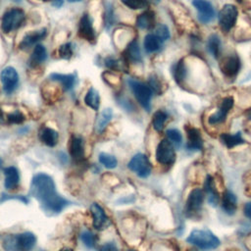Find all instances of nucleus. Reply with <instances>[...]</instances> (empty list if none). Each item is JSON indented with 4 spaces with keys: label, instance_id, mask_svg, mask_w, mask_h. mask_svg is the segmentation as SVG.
<instances>
[{
    "label": "nucleus",
    "instance_id": "obj_1",
    "mask_svg": "<svg viewBox=\"0 0 251 251\" xmlns=\"http://www.w3.org/2000/svg\"><path fill=\"white\" fill-rule=\"evenodd\" d=\"M29 194L40 203L41 208L45 212L50 214L60 213L69 203L57 193L53 178L44 173L33 176Z\"/></svg>",
    "mask_w": 251,
    "mask_h": 251
},
{
    "label": "nucleus",
    "instance_id": "obj_2",
    "mask_svg": "<svg viewBox=\"0 0 251 251\" xmlns=\"http://www.w3.org/2000/svg\"><path fill=\"white\" fill-rule=\"evenodd\" d=\"M36 237L31 232H23L5 237L3 246L7 251H30L35 245Z\"/></svg>",
    "mask_w": 251,
    "mask_h": 251
},
{
    "label": "nucleus",
    "instance_id": "obj_3",
    "mask_svg": "<svg viewBox=\"0 0 251 251\" xmlns=\"http://www.w3.org/2000/svg\"><path fill=\"white\" fill-rule=\"evenodd\" d=\"M186 241L200 249L211 250L220 245L219 238L208 229H194L190 232Z\"/></svg>",
    "mask_w": 251,
    "mask_h": 251
},
{
    "label": "nucleus",
    "instance_id": "obj_4",
    "mask_svg": "<svg viewBox=\"0 0 251 251\" xmlns=\"http://www.w3.org/2000/svg\"><path fill=\"white\" fill-rule=\"evenodd\" d=\"M135 98L137 99L138 103L146 110L150 111L151 109V98L153 91L149 87V85H146L143 82H140L138 80L129 78L127 80Z\"/></svg>",
    "mask_w": 251,
    "mask_h": 251
},
{
    "label": "nucleus",
    "instance_id": "obj_5",
    "mask_svg": "<svg viewBox=\"0 0 251 251\" xmlns=\"http://www.w3.org/2000/svg\"><path fill=\"white\" fill-rule=\"evenodd\" d=\"M25 21V13L21 9H11L2 18L1 28L4 32H10L21 26Z\"/></svg>",
    "mask_w": 251,
    "mask_h": 251
},
{
    "label": "nucleus",
    "instance_id": "obj_6",
    "mask_svg": "<svg viewBox=\"0 0 251 251\" xmlns=\"http://www.w3.org/2000/svg\"><path fill=\"white\" fill-rule=\"evenodd\" d=\"M204 200L203 190L194 188L188 195L185 205V214L188 218H196L201 211L202 203Z\"/></svg>",
    "mask_w": 251,
    "mask_h": 251
},
{
    "label": "nucleus",
    "instance_id": "obj_7",
    "mask_svg": "<svg viewBox=\"0 0 251 251\" xmlns=\"http://www.w3.org/2000/svg\"><path fill=\"white\" fill-rule=\"evenodd\" d=\"M237 9L231 4L225 5L219 13V25L224 31H229L237 19Z\"/></svg>",
    "mask_w": 251,
    "mask_h": 251
},
{
    "label": "nucleus",
    "instance_id": "obj_8",
    "mask_svg": "<svg viewBox=\"0 0 251 251\" xmlns=\"http://www.w3.org/2000/svg\"><path fill=\"white\" fill-rule=\"evenodd\" d=\"M127 167L140 177H147L151 173V164L148 158L141 153L134 155L128 162Z\"/></svg>",
    "mask_w": 251,
    "mask_h": 251
},
{
    "label": "nucleus",
    "instance_id": "obj_9",
    "mask_svg": "<svg viewBox=\"0 0 251 251\" xmlns=\"http://www.w3.org/2000/svg\"><path fill=\"white\" fill-rule=\"evenodd\" d=\"M175 159L176 153L174 145L168 139H163L157 146L156 160L163 165H172Z\"/></svg>",
    "mask_w": 251,
    "mask_h": 251
},
{
    "label": "nucleus",
    "instance_id": "obj_10",
    "mask_svg": "<svg viewBox=\"0 0 251 251\" xmlns=\"http://www.w3.org/2000/svg\"><path fill=\"white\" fill-rule=\"evenodd\" d=\"M220 70L226 77H235L239 73L241 64L238 56L236 54H231L224 57L219 64Z\"/></svg>",
    "mask_w": 251,
    "mask_h": 251
},
{
    "label": "nucleus",
    "instance_id": "obj_11",
    "mask_svg": "<svg viewBox=\"0 0 251 251\" xmlns=\"http://www.w3.org/2000/svg\"><path fill=\"white\" fill-rule=\"evenodd\" d=\"M3 89L7 94L12 93L18 86L19 75L17 71L13 67H6L0 74Z\"/></svg>",
    "mask_w": 251,
    "mask_h": 251
},
{
    "label": "nucleus",
    "instance_id": "obj_12",
    "mask_svg": "<svg viewBox=\"0 0 251 251\" xmlns=\"http://www.w3.org/2000/svg\"><path fill=\"white\" fill-rule=\"evenodd\" d=\"M192 5L198 11V20L207 24L211 22L215 17V10L213 5L207 0H193Z\"/></svg>",
    "mask_w": 251,
    "mask_h": 251
},
{
    "label": "nucleus",
    "instance_id": "obj_13",
    "mask_svg": "<svg viewBox=\"0 0 251 251\" xmlns=\"http://www.w3.org/2000/svg\"><path fill=\"white\" fill-rule=\"evenodd\" d=\"M232 106H233L232 97H226L225 99H223L220 107L218 108V111L209 117L208 123L210 125H217V124L223 123L226 120V117L229 112V110L232 108Z\"/></svg>",
    "mask_w": 251,
    "mask_h": 251
},
{
    "label": "nucleus",
    "instance_id": "obj_14",
    "mask_svg": "<svg viewBox=\"0 0 251 251\" xmlns=\"http://www.w3.org/2000/svg\"><path fill=\"white\" fill-rule=\"evenodd\" d=\"M186 135H187L186 148L188 150H192V151L202 150L203 139L201 136V132L198 128H195L192 126L186 127Z\"/></svg>",
    "mask_w": 251,
    "mask_h": 251
},
{
    "label": "nucleus",
    "instance_id": "obj_15",
    "mask_svg": "<svg viewBox=\"0 0 251 251\" xmlns=\"http://www.w3.org/2000/svg\"><path fill=\"white\" fill-rule=\"evenodd\" d=\"M90 211L93 216V226L97 229H104L110 225V220L100 205L93 203L90 206Z\"/></svg>",
    "mask_w": 251,
    "mask_h": 251
},
{
    "label": "nucleus",
    "instance_id": "obj_16",
    "mask_svg": "<svg viewBox=\"0 0 251 251\" xmlns=\"http://www.w3.org/2000/svg\"><path fill=\"white\" fill-rule=\"evenodd\" d=\"M78 35L87 41L95 40V31H94V28L92 25L91 19L89 18V16L87 14H84L79 21Z\"/></svg>",
    "mask_w": 251,
    "mask_h": 251
},
{
    "label": "nucleus",
    "instance_id": "obj_17",
    "mask_svg": "<svg viewBox=\"0 0 251 251\" xmlns=\"http://www.w3.org/2000/svg\"><path fill=\"white\" fill-rule=\"evenodd\" d=\"M47 31L46 28H41L40 30H36V31H32L30 33H27L22 40V42L20 43V48L22 49H27L30 46H32L34 43L38 42L39 40L43 39L46 35Z\"/></svg>",
    "mask_w": 251,
    "mask_h": 251
},
{
    "label": "nucleus",
    "instance_id": "obj_18",
    "mask_svg": "<svg viewBox=\"0 0 251 251\" xmlns=\"http://www.w3.org/2000/svg\"><path fill=\"white\" fill-rule=\"evenodd\" d=\"M222 206L225 212L228 215H232L236 211L237 199H236V196L230 190H226L224 192L223 199H222Z\"/></svg>",
    "mask_w": 251,
    "mask_h": 251
},
{
    "label": "nucleus",
    "instance_id": "obj_19",
    "mask_svg": "<svg viewBox=\"0 0 251 251\" xmlns=\"http://www.w3.org/2000/svg\"><path fill=\"white\" fill-rule=\"evenodd\" d=\"M5 175V187L9 190L14 189L20 180V175L15 167H7L4 169Z\"/></svg>",
    "mask_w": 251,
    "mask_h": 251
},
{
    "label": "nucleus",
    "instance_id": "obj_20",
    "mask_svg": "<svg viewBox=\"0 0 251 251\" xmlns=\"http://www.w3.org/2000/svg\"><path fill=\"white\" fill-rule=\"evenodd\" d=\"M204 188H205V191L207 193L208 201H209L210 205L216 206L219 202V193H218V190L216 188L214 178L212 176H207V178L205 180Z\"/></svg>",
    "mask_w": 251,
    "mask_h": 251
},
{
    "label": "nucleus",
    "instance_id": "obj_21",
    "mask_svg": "<svg viewBox=\"0 0 251 251\" xmlns=\"http://www.w3.org/2000/svg\"><path fill=\"white\" fill-rule=\"evenodd\" d=\"M47 58V52L43 45H36L28 59V65L29 67H36L40 64H42Z\"/></svg>",
    "mask_w": 251,
    "mask_h": 251
},
{
    "label": "nucleus",
    "instance_id": "obj_22",
    "mask_svg": "<svg viewBox=\"0 0 251 251\" xmlns=\"http://www.w3.org/2000/svg\"><path fill=\"white\" fill-rule=\"evenodd\" d=\"M49 78L53 81L60 82L65 90H71L74 87L75 80L74 75H63V74H57V73L51 74L49 75Z\"/></svg>",
    "mask_w": 251,
    "mask_h": 251
},
{
    "label": "nucleus",
    "instance_id": "obj_23",
    "mask_svg": "<svg viewBox=\"0 0 251 251\" xmlns=\"http://www.w3.org/2000/svg\"><path fill=\"white\" fill-rule=\"evenodd\" d=\"M40 140L48 146H55L58 142V132L50 127H42L39 131Z\"/></svg>",
    "mask_w": 251,
    "mask_h": 251
},
{
    "label": "nucleus",
    "instance_id": "obj_24",
    "mask_svg": "<svg viewBox=\"0 0 251 251\" xmlns=\"http://www.w3.org/2000/svg\"><path fill=\"white\" fill-rule=\"evenodd\" d=\"M70 151L71 155L73 158L76 161H80L83 159L84 156V151H83V141L80 137L77 136H73L71 140V145H70Z\"/></svg>",
    "mask_w": 251,
    "mask_h": 251
},
{
    "label": "nucleus",
    "instance_id": "obj_25",
    "mask_svg": "<svg viewBox=\"0 0 251 251\" xmlns=\"http://www.w3.org/2000/svg\"><path fill=\"white\" fill-rule=\"evenodd\" d=\"M155 24V15L152 11H146L136 19V25L142 29H150Z\"/></svg>",
    "mask_w": 251,
    "mask_h": 251
},
{
    "label": "nucleus",
    "instance_id": "obj_26",
    "mask_svg": "<svg viewBox=\"0 0 251 251\" xmlns=\"http://www.w3.org/2000/svg\"><path fill=\"white\" fill-rule=\"evenodd\" d=\"M222 142L227 147V148H233L234 146H237L239 144H242L245 142V140L242 138L240 132L236 133H223L220 136Z\"/></svg>",
    "mask_w": 251,
    "mask_h": 251
},
{
    "label": "nucleus",
    "instance_id": "obj_27",
    "mask_svg": "<svg viewBox=\"0 0 251 251\" xmlns=\"http://www.w3.org/2000/svg\"><path fill=\"white\" fill-rule=\"evenodd\" d=\"M113 116V112L110 108L104 109L100 115L97 117L96 122H95V130L100 133L104 130V128L107 126V125L109 124V122L111 121Z\"/></svg>",
    "mask_w": 251,
    "mask_h": 251
},
{
    "label": "nucleus",
    "instance_id": "obj_28",
    "mask_svg": "<svg viewBox=\"0 0 251 251\" xmlns=\"http://www.w3.org/2000/svg\"><path fill=\"white\" fill-rule=\"evenodd\" d=\"M125 54H126V57L129 61H131V62L138 63V62H141V60H142L140 48H139L138 43H137L136 40H132V41L128 44V46H127L126 52H125Z\"/></svg>",
    "mask_w": 251,
    "mask_h": 251
},
{
    "label": "nucleus",
    "instance_id": "obj_29",
    "mask_svg": "<svg viewBox=\"0 0 251 251\" xmlns=\"http://www.w3.org/2000/svg\"><path fill=\"white\" fill-rule=\"evenodd\" d=\"M84 102L88 107L92 108L93 110H98L100 106L99 92L94 87H90L84 97Z\"/></svg>",
    "mask_w": 251,
    "mask_h": 251
},
{
    "label": "nucleus",
    "instance_id": "obj_30",
    "mask_svg": "<svg viewBox=\"0 0 251 251\" xmlns=\"http://www.w3.org/2000/svg\"><path fill=\"white\" fill-rule=\"evenodd\" d=\"M161 44L162 41L155 34L149 33L144 38V48L148 53H153L160 50Z\"/></svg>",
    "mask_w": 251,
    "mask_h": 251
},
{
    "label": "nucleus",
    "instance_id": "obj_31",
    "mask_svg": "<svg viewBox=\"0 0 251 251\" xmlns=\"http://www.w3.org/2000/svg\"><path fill=\"white\" fill-rule=\"evenodd\" d=\"M172 74L173 76L175 78V80L180 84L182 83V81L184 80L185 76H186V68L184 65L183 60H179L177 63H176L173 68H172Z\"/></svg>",
    "mask_w": 251,
    "mask_h": 251
},
{
    "label": "nucleus",
    "instance_id": "obj_32",
    "mask_svg": "<svg viewBox=\"0 0 251 251\" xmlns=\"http://www.w3.org/2000/svg\"><path fill=\"white\" fill-rule=\"evenodd\" d=\"M208 49L209 52L216 59L220 57L221 54V39L217 34H212L208 40Z\"/></svg>",
    "mask_w": 251,
    "mask_h": 251
},
{
    "label": "nucleus",
    "instance_id": "obj_33",
    "mask_svg": "<svg viewBox=\"0 0 251 251\" xmlns=\"http://www.w3.org/2000/svg\"><path fill=\"white\" fill-rule=\"evenodd\" d=\"M168 119V114L162 110L157 111L153 116V126L157 131H161L164 127L165 122Z\"/></svg>",
    "mask_w": 251,
    "mask_h": 251
},
{
    "label": "nucleus",
    "instance_id": "obj_34",
    "mask_svg": "<svg viewBox=\"0 0 251 251\" xmlns=\"http://www.w3.org/2000/svg\"><path fill=\"white\" fill-rule=\"evenodd\" d=\"M166 134H167V137H168V140L174 145V147H176L178 148L181 144V140H182V137H181V134L180 132L176 129V128H170L166 131Z\"/></svg>",
    "mask_w": 251,
    "mask_h": 251
},
{
    "label": "nucleus",
    "instance_id": "obj_35",
    "mask_svg": "<svg viewBox=\"0 0 251 251\" xmlns=\"http://www.w3.org/2000/svg\"><path fill=\"white\" fill-rule=\"evenodd\" d=\"M99 162L108 169H114L118 165L117 159L108 153H101L99 155Z\"/></svg>",
    "mask_w": 251,
    "mask_h": 251
},
{
    "label": "nucleus",
    "instance_id": "obj_36",
    "mask_svg": "<svg viewBox=\"0 0 251 251\" xmlns=\"http://www.w3.org/2000/svg\"><path fill=\"white\" fill-rule=\"evenodd\" d=\"M154 34L163 42L170 37V30L166 25L160 24L156 26Z\"/></svg>",
    "mask_w": 251,
    "mask_h": 251
},
{
    "label": "nucleus",
    "instance_id": "obj_37",
    "mask_svg": "<svg viewBox=\"0 0 251 251\" xmlns=\"http://www.w3.org/2000/svg\"><path fill=\"white\" fill-rule=\"evenodd\" d=\"M122 2L132 10L143 9L148 6V0H122Z\"/></svg>",
    "mask_w": 251,
    "mask_h": 251
},
{
    "label": "nucleus",
    "instance_id": "obj_38",
    "mask_svg": "<svg viewBox=\"0 0 251 251\" xmlns=\"http://www.w3.org/2000/svg\"><path fill=\"white\" fill-rule=\"evenodd\" d=\"M59 56L63 59H70L73 56V47L71 43H65L61 45L58 49Z\"/></svg>",
    "mask_w": 251,
    "mask_h": 251
},
{
    "label": "nucleus",
    "instance_id": "obj_39",
    "mask_svg": "<svg viewBox=\"0 0 251 251\" xmlns=\"http://www.w3.org/2000/svg\"><path fill=\"white\" fill-rule=\"evenodd\" d=\"M81 240L84 243V245L88 248H93L94 244H95V237L93 235L92 232L88 231V230H84L81 233Z\"/></svg>",
    "mask_w": 251,
    "mask_h": 251
},
{
    "label": "nucleus",
    "instance_id": "obj_40",
    "mask_svg": "<svg viewBox=\"0 0 251 251\" xmlns=\"http://www.w3.org/2000/svg\"><path fill=\"white\" fill-rule=\"evenodd\" d=\"M8 120L12 124H20L25 120V117L23 116V114L21 112L16 111L8 116Z\"/></svg>",
    "mask_w": 251,
    "mask_h": 251
},
{
    "label": "nucleus",
    "instance_id": "obj_41",
    "mask_svg": "<svg viewBox=\"0 0 251 251\" xmlns=\"http://www.w3.org/2000/svg\"><path fill=\"white\" fill-rule=\"evenodd\" d=\"M149 87L151 88V90L153 92H156V93H161V83L159 82V80L157 79V77L155 76H151L150 79H149Z\"/></svg>",
    "mask_w": 251,
    "mask_h": 251
},
{
    "label": "nucleus",
    "instance_id": "obj_42",
    "mask_svg": "<svg viewBox=\"0 0 251 251\" xmlns=\"http://www.w3.org/2000/svg\"><path fill=\"white\" fill-rule=\"evenodd\" d=\"M105 66L108 67L109 69H112V70H117L119 68V63L117 60L113 59V58H107L105 60Z\"/></svg>",
    "mask_w": 251,
    "mask_h": 251
},
{
    "label": "nucleus",
    "instance_id": "obj_43",
    "mask_svg": "<svg viewBox=\"0 0 251 251\" xmlns=\"http://www.w3.org/2000/svg\"><path fill=\"white\" fill-rule=\"evenodd\" d=\"M8 199H17V200H20V201H23L24 203H27L28 200L24 197V196H12V195H7V194H3L1 196V199H0V202L2 201H5V200H8Z\"/></svg>",
    "mask_w": 251,
    "mask_h": 251
},
{
    "label": "nucleus",
    "instance_id": "obj_44",
    "mask_svg": "<svg viewBox=\"0 0 251 251\" xmlns=\"http://www.w3.org/2000/svg\"><path fill=\"white\" fill-rule=\"evenodd\" d=\"M99 251H118V248H117V246H116L114 243L109 242V243L104 244V245L100 248Z\"/></svg>",
    "mask_w": 251,
    "mask_h": 251
},
{
    "label": "nucleus",
    "instance_id": "obj_45",
    "mask_svg": "<svg viewBox=\"0 0 251 251\" xmlns=\"http://www.w3.org/2000/svg\"><path fill=\"white\" fill-rule=\"evenodd\" d=\"M244 214L248 219L251 220V202L246 203V205L244 206Z\"/></svg>",
    "mask_w": 251,
    "mask_h": 251
},
{
    "label": "nucleus",
    "instance_id": "obj_46",
    "mask_svg": "<svg viewBox=\"0 0 251 251\" xmlns=\"http://www.w3.org/2000/svg\"><path fill=\"white\" fill-rule=\"evenodd\" d=\"M64 3V0H52V5L54 7H57V8H60Z\"/></svg>",
    "mask_w": 251,
    "mask_h": 251
},
{
    "label": "nucleus",
    "instance_id": "obj_47",
    "mask_svg": "<svg viewBox=\"0 0 251 251\" xmlns=\"http://www.w3.org/2000/svg\"><path fill=\"white\" fill-rule=\"evenodd\" d=\"M3 121H4V117H3V114H2V112L0 110V123H3Z\"/></svg>",
    "mask_w": 251,
    "mask_h": 251
},
{
    "label": "nucleus",
    "instance_id": "obj_48",
    "mask_svg": "<svg viewBox=\"0 0 251 251\" xmlns=\"http://www.w3.org/2000/svg\"><path fill=\"white\" fill-rule=\"evenodd\" d=\"M246 115H247V117L251 120V109H249L248 111H247V113H246Z\"/></svg>",
    "mask_w": 251,
    "mask_h": 251
},
{
    "label": "nucleus",
    "instance_id": "obj_49",
    "mask_svg": "<svg viewBox=\"0 0 251 251\" xmlns=\"http://www.w3.org/2000/svg\"><path fill=\"white\" fill-rule=\"evenodd\" d=\"M59 251H73V250L70 249V248H64V249H61V250H59Z\"/></svg>",
    "mask_w": 251,
    "mask_h": 251
},
{
    "label": "nucleus",
    "instance_id": "obj_50",
    "mask_svg": "<svg viewBox=\"0 0 251 251\" xmlns=\"http://www.w3.org/2000/svg\"><path fill=\"white\" fill-rule=\"evenodd\" d=\"M69 2H79V1H81V0H68Z\"/></svg>",
    "mask_w": 251,
    "mask_h": 251
},
{
    "label": "nucleus",
    "instance_id": "obj_51",
    "mask_svg": "<svg viewBox=\"0 0 251 251\" xmlns=\"http://www.w3.org/2000/svg\"><path fill=\"white\" fill-rule=\"evenodd\" d=\"M1 167H2V161H1V159H0V169H1Z\"/></svg>",
    "mask_w": 251,
    "mask_h": 251
},
{
    "label": "nucleus",
    "instance_id": "obj_52",
    "mask_svg": "<svg viewBox=\"0 0 251 251\" xmlns=\"http://www.w3.org/2000/svg\"><path fill=\"white\" fill-rule=\"evenodd\" d=\"M13 1H15V2H21L22 0H13Z\"/></svg>",
    "mask_w": 251,
    "mask_h": 251
},
{
    "label": "nucleus",
    "instance_id": "obj_53",
    "mask_svg": "<svg viewBox=\"0 0 251 251\" xmlns=\"http://www.w3.org/2000/svg\"><path fill=\"white\" fill-rule=\"evenodd\" d=\"M128 251H136V250H133V249H130V250H128Z\"/></svg>",
    "mask_w": 251,
    "mask_h": 251
},
{
    "label": "nucleus",
    "instance_id": "obj_54",
    "mask_svg": "<svg viewBox=\"0 0 251 251\" xmlns=\"http://www.w3.org/2000/svg\"><path fill=\"white\" fill-rule=\"evenodd\" d=\"M237 1H238V2H241V1H242V0H237Z\"/></svg>",
    "mask_w": 251,
    "mask_h": 251
},
{
    "label": "nucleus",
    "instance_id": "obj_55",
    "mask_svg": "<svg viewBox=\"0 0 251 251\" xmlns=\"http://www.w3.org/2000/svg\"><path fill=\"white\" fill-rule=\"evenodd\" d=\"M41 1H49V0H41Z\"/></svg>",
    "mask_w": 251,
    "mask_h": 251
},
{
    "label": "nucleus",
    "instance_id": "obj_56",
    "mask_svg": "<svg viewBox=\"0 0 251 251\" xmlns=\"http://www.w3.org/2000/svg\"><path fill=\"white\" fill-rule=\"evenodd\" d=\"M187 251H194V250H187Z\"/></svg>",
    "mask_w": 251,
    "mask_h": 251
}]
</instances>
